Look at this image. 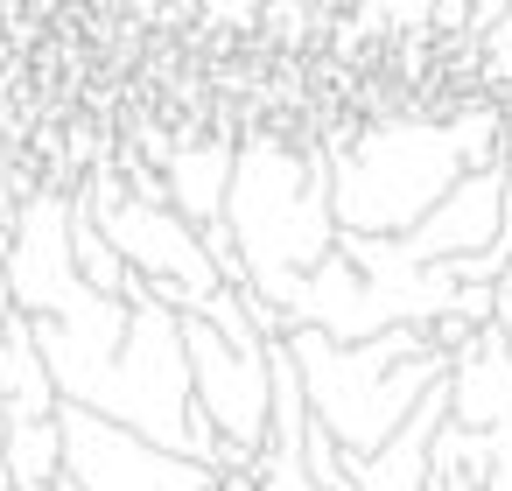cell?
<instances>
[{
    "instance_id": "5",
    "label": "cell",
    "mask_w": 512,
    "mask_h": 491,
    "mask_svg": "<svg viewBox=\"0 0 512 491\" xmlns=\"http://www.w3.org/2000/svg\"><path fill=\"white\" fill-rule=\"evenodd\" d=\"M64 470L85 491H211L218 470L197 456H176L78 400H64Z\"/></svg>"
},
{
    "instance_id": "2",
    "label": "cell",
    "mask_w": 512,
    "mask_h": 491,
    "mask_svg": "<svg viewBox=\"0 0 512 491\" xmlns=\"http://www.w3.org/2000/svg\"><path fill=\"white\" fill-rule=\"evenodd\" d=\"M253 295H267L281 316H295L309 274L337 253V211H330V155L295 148L274 134L239 141V176H232V211H225Z\"/></svg>"
},
{
    "instance_id": "4",
    "label": "cell",
    "mask_w": 512,
    "mask_h": 491,
    "mask_svg": "<svg viewBox=\"0 0 512 491\" xmlns=\"http://www.w3.org/2000/svg\"><path fill=\"white\" fill-rule=\"evenodd\" d=\"M183 344H190L197 400H204V414L225 435V463L218 470H253V456L274 435V372H267V351L225 344L211 316H183Z\"/></svg>"
},
{
    "instance_id": "3",
    "label": "cell",
    "mask_w": 512,
    "mask_h": 491,
    "mask_svg": "<svg viewBox=\"0 0 512 491\" xmlns=\"http://www.w3.org/2000/svg\"><path fill=\"white\" fill-rule=\"evenodd\" d=\"M288 351L302 365L309 414L337 435L344 456H379L456 365L449 351L428 344V323H400V330H379L365 344H337L316 323H295Z\"/></svg>"
},
{
    "instance_id": "13",
    "label": "cell",
    "mask_w": 512,
    "mask_h": 491,
    "mask_svg": "<svg viewBox=\"0 0 512 491\" xmlns=\"http://www.w3.org/2000/svg\"><path fill=\"white\" fill-rule=\"evenodd\" d=\"M0 365H8V323H0Z\"/></svg>"
},
{
    "instance_id": "6",
    "label": "cell",
    "mask_w": 512,
    "mask_h": 491,
    "mask_svg": "<svg viewBox=\"0 0 512 491\" xmlns=\"http://www.w3.org/2000/svg\"><path fill=\"white\" fill-rule=\"evenodd\" d=\"M498 225H505V169H470L400 246H407V260H421V267H442V260H470V253H491V239H498Z\"/></svg>"
},
{
    "instance_id": "1",
    "label": "cell",
    "mask_w": 512,
    "mask_h": 491,
    "mask_svg": "<svg viewBox=\"0 0 512 491\" xmlns=\"http://www.w3.org/2000/svg\"><path fill=\"white\" fill-rule=\"evenodd\" d=\"M505 106L484 92L456 120H379L344 155H330V211L337 232L407 239L470 169H505Z\"/></svg>"
},
{
    "instance_id": "11",
    "label": "cell",
    "mask_w": 512,
    "mask_h": 491,
    "mask_svg": "<svg viewBox=\"0 0 512 491\" xmlns=\"http://www.w3.org/2000/svg\"><path fill=\"white\" fill-rule=\"evenodd\" d=\"M435 8H442V0H358L351 22H358L365 43H393V36L435 29Z\"/></svg>"
},
{
    "instance_id": "10",
    "label": "cell",
    "mask_w": 512,
    "mask_h": 491,
    "mask_svg": "<svg viewBox=\"0 0 512 491\" xmlns=\"http://www.w3.org/2000/svg\"><path fill=\"white\" fill-rule=\"evenodd\" d=\"M253 484H260V491H330V484L309 470L302 435H267V449L253 456Z\"/></svg>"
},
{
    "instance_id": "8",
    "label": "cell",
    "mask_w": 512,
    "mask_h": 491,
    "mask_svg": "<svg viewBox=\"0 0 512 491\" xmlns=\"http://www.w3.org/2000/svg\"><path fill=\"white\" fill-rule=\"evenodd\" d=\"M442 421H449V379L421 400V414H414L379 456H344V470H351L344 491H435V484H428V442H435Z\"/></svg>"
},
{
    "instance_id": "9",
    "label": "cell",
    "mask_w": 512,
    "mask_h": 491,
    "mask_svg": "<svg viewBox=\"0 0 512 491\" xmlns=\"http://www.w3.org/2000/svg\"><path fill=\"white\" fill-rule=\"evenodd\" d=\"M8 456H15V484H57L64 477V407L57 414H8Z\"/></svg>"
},
{
    "instance_id": "14",
    "label": "cell",
    "mask_w": 512,
    "mask_h": 491,
    "mask_svg": "<svg viewBox=\"0 0 512 491\" xmlns=\"http://www.w3.org/2000/svg\"><path fill=\"white\" fill-rule=\"evenodd\" d=\"M211 491H225V484H211Z\"/></svg>"
},
{
    "instance_id": "7",
    "label": "cell",
    "mask_w": 512,
    "mask_h": 491,
    "mask_svg": "<svg viewBox=\"0 0 512 491\" xmlns=\"http://www.w3.org/2000/svg\"><path fill=\"white\" fill-rule=\"evenodd\" d=\"M449 421L477 428V435H491L498 421H512V330L484 323L456 351V365H449Z\"/></svg>"
},
{
    "instance_id": "12",
    "label": "cell",
    "mask_w": 512,
    "mask_h": 491,
    "mask_svg": "<svg viewBox=\"0 0 512 491\" xmlns=\"http://www.w3.org/2000/svg\"><path fill=\"white\" fill-rule=\"evenodd\" d=\"M57 491H85V484H78V477H71V470H64V477H57Z\"/></svg>"
}]
</instances>
